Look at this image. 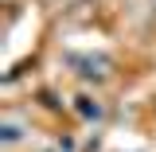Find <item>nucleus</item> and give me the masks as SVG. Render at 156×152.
I'll use <instances>...</instances> for the list:
<instances>
[{
  "label": "nucleus",
  "instance_id": "obj_1",
  "mask_svg": "<svg viewBox=\"0 0 156 152\" xmlns=\"http://www.w3.org/2000/svg\"><path fill=\"white\" fill-rule=\"evenodd\" d=\"M70 66H74L82 78H90V82L109 78V58H105V55H74V58H70Z\"/></svg>",
  "mask_w": 156,
  "mask_h": 152
},
{
  "label": "nucleus",
  "instance_id": "obj_2",
  "mask_svg": "<svg viewBox=\"0 0 156 152\" xmlns=\"http://www.w3.org/2000/svg\"><path fill=\"white\" fill-rule=\"evenodd\" d=\"M78 113L86 117V121H98L101 117V105H98L94 97H78Z\"/></svg>",
  "mask_w": 156,
  "mask_h": 152
},
{
  "label": "nucleus",
  "instance_id": "obj_3",
  "mask_svg": "<svg viewBox=\"0 0 156 152\" xmlns=\"http://www.w3.org/2000/svg\"><path fill=\"white\" fill-rule=\"evenodd\" d=\"M0 133H4V144H16L20 136H23V133H20V125H16V121H4V129H0Z\"/></svg>",
  "mask_w": 156,
  "mask_h": 152
}]
</instances>
